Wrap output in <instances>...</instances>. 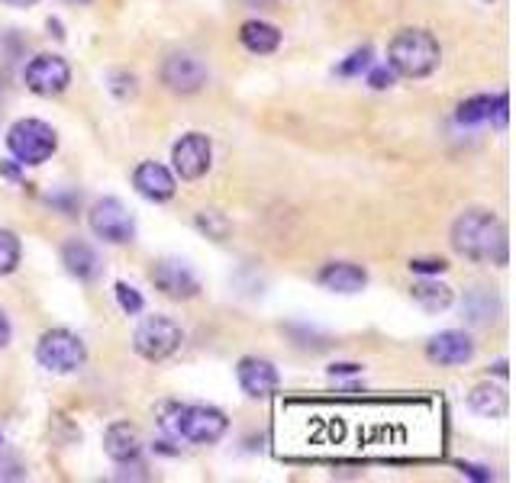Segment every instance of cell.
<instances>
[{
	"label": "cell",
	"mask_w": 516,
	"mask_h": 483,
	"mask_svg": "<svg viewBox=\"0 0 516 483\" xmlns=\"http://www.w3.org/2000/svg\"><path fill=\"white\" fill-rule=\"evenodd\" d=\"M20 477H26L23 467H20V461L0 455V480H20Z\"/></svg>",
	"instance_id": "cell-29"
},
{
	"label": "cell",
	"mask_w": 516,
	"mask_h": 483,
	"mask_svg": "<svg viewBox=\"0 0 516 483\" xmlns=\"http://www.w3.org/2000/svg\"><path fill=\"white\" fill-rule=\"evenodd\" d=\"M10 335H13L10 319H7V313H4V310H0V348H7V345H10Z\"/></svg>",
	"instance_id": "cell-31"
},
{
	"label": "cell",
	"mask_w": 516,
	"mask_h": 483,
	"mask_svg": "<svg viewBox=\"0 0 516 483\" xmlns=\"http://www.w3.org/2000/svg\"><path fill=\"white\" fill-rule=\"evenodd\" d=\"M387 58H391V68L404 78H426L439 68V39L426 29H404L391 39L387 46Z\"/></svg>",
	"instance_id": "cell-2"
},
{
	"label": "cell",
	"mask_w": 516,
	"mask_h": 483,
	"mask_svg": "<svg viewBox=\"0 0 516 483\" xmlns=\"http://www.w3.org/2000/svg\"><path fill=\"white\" fill-rule=\"evenodd\" d=\"M462 471H465L468 477H475V480H491V474H481L484 467H471V464H462Z\"/></svg>",
	"instance_id": "cell-33"
},
{
	"label": "cell",
	"mask_w": 516,
	"mask_h": 483,
	"mask_svg": "<svg viewBox=\"0 0 516 483\" xmlns=\"http://www.w3.org/2000/svg\"><path fill=\"white\" fill-rule=\"evenodd\" d=\"M426 358L439 368H462L475 358V342H471L468 332H439L426 342Z\"/></svg>",
	"instance_id": "cell-12"
},
{
	"label": "cell",
	"mask_w": 516,
	"mask_h": 483,
	"mask_svg": "<svg viewBox=\"0 0 516 483\" xmlns=\"http://www.w3.org/2000/svg\"><path fill=\"white\" fill-rule=\"evenodd\" d=\"M117 300H120V306H123V313H129V316L142 313V306H146V300L139 297V290H136V287H129L126 281H120V284H117Z\"/></svg>",
	"instance_id": "cell-25"
},
{
	"label": "cell",
	"mask_w": 516,
	"mask_h": 483,
	"mask_svg": "<svg viewBox=\"0 0 516 483\" xmlns=\"http://www.w3.org/2000/svg\"><path fill=\"white\" fill-rule=\"evenodd\" d=\"M0 4H7V7H17V10H23V7H36L39 0H0Z\"/></svg>",
	"instance_id": "cell-34"
},
{
	"label": "cell",
	"mask_w": 516,
	"mask_h": 483,
	"mask_svg": "<svg viewBox=\"0 0 516 483\" xmlns=\"http://www.w3.org/2000/svg\"><path fill=\"white\" fill-rule=\"evenodd\" d=\"M449 268V261H442V258H413L410 261V271H417V274H442Z\"/></svg>",
	"instance_id": "cell-28"
},
{
	"label": "cell",
	"mask_w": 516,
	"mask_h": 483,
	"mask_svg": "<svg viewBox=\"0 0 516 483\" xmlns=\"http://www.w3.org/2000/svg\"><path fill=\"white\" fill-rule=\"evenodd\" d=\"M410 297L417 300L426 313H442V310H449L452 306V287L446 284H439V281H417L410 287Z\"/></svg>",
	"instance_id": "cell-20"
},
{
	"label": "cell",
	"mask_w": 516,
	"mask_h": 483,
	"mask_svg": "<svg viewBox=\"0 0 516 483\" xmlns=\"http://www.w3.org/2000/svg\"><path fill=\"white\" fill-rule=\"evenodd\" d=\"M507 107H510V100H507V94H497V113H494V123L504 129L507 126Z\"/></svg>",
	"instance_id": "cell-30"
},
{
	"label": "cell",
	"mask_w": 516,
	"mask_h": 483,
	"mask_svg": "<svg viewBox=\"0 0 516 483\" xmlns=\"http://www.w3.org/2000/svg\"><path fill=\"white\" fill-rule=\"evenodd\" d=\"M494 113H497V97L478 94V97H471V100H465L462 107H458L455 120L462 123V126H478V123L494 120Z\"/></svg>",
	"instance_id": "cell-21"
},
{
	"label": "cell",
	"mask_w": 516,
	"mask_h": 483,
	"mask_svg": "<svg viewBox=\"0 0 516 483\" xmlns=\"http://www.w3.org/2000/svg\"><path fill=\"white\" fill-rule=\"evenodd\" d=\"M91 232L97 239H104L110 245H129L136 239V219L117 197H104L91 207Z\"/></svg>",
	"instance_id": "cell-7"
},
{
	"label": "cell",
	"mask_w": 516,
	"mask_h": 483,
	"mask_svg": "<svg viewBox=\"0 0 516 483\" xmlns=\"http://www.w3.org/2000/svg\"><path fill=\"white\" fill-rule=\"evenodd\" d=\"M197 226L204 229L210 239H217V242H223L229 236V229H233V226H229V219L223 213H217V210H204V213H200L197 216Z\"/></svg>",
	"instance_id": "cell-23"
},
{
	"label": "cell",
	"mask_w": 516,
	"mask_h": 483,
	"mask_svg": "<svg viewBox=\"0 0 516 483\" xmlns=\"http://www.w3.org/2000/svg\"><path fill=\"white\" fill-rule=\"evenodd\" d=\"M239 42L252 55H271V52H278V46H281V29L265 23V20H249V23L239 26Z\"/></svg>",
	"instance_id": "cell-18"
},
{
	"label": "cell",
	"mask_w": 516,
	"mask_h": 483,
	"mask_svg": "<svg viewBox=\"0 0 516 483\" xmlns=\"http://www.w3.org/2000/svg\"><path fill=\"white\" fill-rule=\"evenodd\" d=\"M62 265L71 277H78V281H94V277L100 274L97 252L81 239H71L62 245Z\"/></svg>",
	"instance_id": "cell-17"
},
{
	"label": "cell",
	"mask_w": 516,
	"mask_h": 483,
	"mask_svg": "<svg viewBox=\"0 0 516 483\" xmlns=\"http://www.w3.org/2000/svg\"><path fill=\"white\" fill-rule=\"evenodd\" d=\"M133 184H136V190L142 197L155 200V203L171 200V197H175V190H178L175 174H171L165 165H159V161H142V165L136 168V174H133Z\"/></svg>",
	"instance_id": "cell-14"
},
{
	"label": "cell",
	"mask_w": 516,
	"mask_h": 483,
	"mask_svg": "<svg viewBox=\"0 0 516 483\" xmlns=\"http://www.w3.org/2000/svg\"><path fill=\"white\" fill-rule=\"evenodd\" d=\"M452 248L468 261L478 265H507L510 245H507V226L491 210H465L452 223Z\"/></svg>",
	"instance_id": "cell-1"
},
{
	"label": "cell",
	"mask_w": 516,
	"mask_h": 483,
	"mask_svg": "<svg viewBox=\"0 0 516 483\" xmlns=\"http://www.w3.org/2000/svg\"><path fill=\"white\" fill-rule=\"evenodd\" d=\"M65 4H71V7H84V4H91V0H65Z\"/></svg>",
	"instance_id": "cell-35"
},
{
	"label": "cell",
	"mask_w": 516,
	"mask_h": 483,
	"mask_svg": "<svg viewBox=\"0 0 516 483\" xmlns=\"http://www.w3.org/2000/svg\"><path fill=\"white\" fill-rule=\"evenodd\" d=\"M113 84H110V91L117 94L120 100H126V97H136V78L129 75V71H117V75L110 78Z\"/></svg>",
	"instance_id": "cell-27"
},
{
	"label": "cell",
	"mask_w": 516,
	"mask_h": 483,
	"mask_svg": "<svg viewBox=\"0 0 516 483\" xmlns=\"http://www.w3.org/2000/svg\"><path fill=\"white\" fill-rule=\"evenodd\" d=\"M468 406L484 419H504L510 413V397H507L504 387L481 384V387H475L468 393Z\"/></svg>",
	"instance_id": "cell-19"
},
{
	"label": "cell",
	"mask_w": 516,
	"mask_h": 483,
	"mask_svg": "<svg viewBox=\"0 0 516 483\" xmlns=\"http://www.w3.org/2000/svg\"><path fill=\"white\" fill-rule=\"evenodd\" d=\"M210 158H213V149L204 133L181 136V142H175V149H171V165H175V174L181 181L204 178L210 168Z\"/></svg>",
	"instance_id": "cell-10"
},
{
	"label": "cell",
	"mask_w": 516,
	"mask_h": 483,
	"mask_svg": "<svg viewBox=\"0 0 516 483\" xmlns=\"http://www.w3.org/2000/svg\"><path fill=\"white\" fill-rule=\"evenodd\" d=\"M149 281L168 300H191V297L200 294V281L194 277V271L184 265V261H178V258L155 261L152 271H149Z\"/></svg>",
	"instance_id": "cell-9"
},
{
	"label": "cell",
	"mask_w": 516,
	"mask_h": 483,
	"mask_svg": "<svg viewBox=\"0 0 516 483\" xmlns=\"http://www.w3.org/2000/svg\"><path fill=\"white\" fill-rule=\"evenodd\" d=\"M184 342V332L175 319L168 316H149L133 335V348L139 358L146 361H165L171 358Z\"/></svg>",
	"instance_id": "cell-6"
},
{
	"label": "cell",
	"mask_w": 516,
	"mask_h": 483,
	"mask_svg": "<svg viewBox=\"0 0 516 483\" xmlns=\"http://www.w3.org/2000/svg\"><path fill=\"white\" fill-rule=\"evenodd\" d=\"M371 55H375V52H371V46L358 49V52H352V55H349L346 62H342L336 71H339L342 78H355V75H362V71H368V68H371Z\"/></svg>",
	"instance_id": "cell-24"
},
{
	"label": "cell",
	"mask_w": 516,
	"mask_h": 483,
	"mask_svg": "<svg viewBox=\"0 0 516 483\" xmlns=\"http://www.w3.org/2000/svg\"><path fill=\"white\" fill-rule=\"evenodd\" d=\"M162 84L175 94H197L207 84V68L194 55H168L162 65Z\"/></svg>",
	"instance_id": "cell-11"
},
{
	"label": "cell",
	"mask_w": 516,
	"mask_h": 483,
	"mask_svg": "<svg viewBox=\"0 0 516 483\" xmlns=\"http://www.w3.org/2000/svg\"><path fill=\"white\" fill-rule=\"evenodd\" d=\"M175 432L194 445H217L229 429V419L217 406H175Z\"/></svg>",
	"instance_id": "cell-5"
},
{
	"label": "cell",
	"mask_w": 516,
	"mask_h": 483,
	"mask_svg": "<svg viewBox=\"0 0 516 483\" xmlns=\"http://www.w3.org/2000/svg\"><path fill=\"white\" fill-rule=\"evenodd\" d=\"M7 149L20 165H46L59 149V136L42 120H17L7 133Z\"/></svg>",
	"instance_id": "cell-3"
},
{
	"label": "cell",
	"mask_w": 516,
	"mask_h": 483,
	"mask_svg": "<svg viewBox=\"0 0 516 483\" xmlns=\"http://www.w3.org/2000/svg\"><path fill=\"white\" fill-rule=\"evenodd\" d=\"M104 451L110 461L117 464H129L139 458L142 451V435L136 426H129V422H113V426L107 429L104 435Z\"/></svg>",
	"instance_id": "cell-16"
},
{
	"label": "cell",
	"mask_w": 516,
	"mask_h": 483,
	"mask_svg": "<svg viewBox=\"0 0 516 483\" xmlns=\"http://www.w3.org/2000/svg\"><path fill=\"white\" fill-rule=\"evenodd\" d=\"M394 81H397V71L391 65L368 68V84L375 87V91H387V87H394Z\"/></svg>",
	"instance_id": "cell-26"
},
{
	"label": "cell",
	"mask_w": 516,
	"mask_h": 483,
	"mask_svg": "<svg viewBox=\"0 0 516 483\" xmlns=\"http://www.w3.org/2000/svg\"><path fill=\"white\" fill-rule=\"evenodd\" d=\"M320 284L333 294H362L368 284V271L352 265V261H333L320 271Z\"/></svg>",
	"instance_id": "cell-15"
},
{
	"label": "cell",
	"mask_w": 516,
	"mask_h": 483,
	"mask_svg": "<svg viewBox=\"0 0 516 483\" xmlns=\"http://www.w3.org/2000/svg\"><path fill=\"white\" fill-rule=\"evenodd\" d=\"M329 374H362V364H333V368H329Z\"/></svg>",
	"instance_id": "cell-32"
},
{
	"label": "cell",
	"mask_w": 516,
	"mask_h": 483,
	"mask_svg": "<svg viewBox=\"0 0 516 483\" xmlns=\"http://www.w3.org/2000/svg\"><path fill=\"white\" fill-rule=\"evenodd\" d=\"M236 377H239V387L246 397H271L278 387H281V377H278V368L265 358H242L239 368H236Z\"/></svg>",
	"instance_id": "cell-13"
},
{
	"label": "cell",
	"mask_w": 516,
	"mask_h": 483,
	"mask_svg": "<svg viewBox=\"0 0 516 483\" xmlns=\"http://www.w3.org/2000/svg\"><path fill=\"white\" fill-rule=\"evenodd\" d=\"M20 239L10 229H0V274H13L20 268Z\"/></svg>",
	"instance_id": "cell-22"
},
{
	"label": "cell",
	"mask_w": 516,
	"mask_h": 483,
	"mask_svg": "<svg viewBox=\"0 0 516 483\" xmlns=\"http://www.w3.org/2000/svg\"><path fill=\"white\" fill-rule=\"evenodd\" d=\"M36 361L52 374H75L88 361V348L68 329H49L36 345Z\"/></svg>",
	"instance_id": "cell-4"
},
{
	"label": "cell",
	"mask_w": 516,
	"mask_h": 483,
	"mask_svg": "<svg viewBox=\"0 0 516 483\" xmlns=\"http://www.w3.org/2000/svg\"><path fill=\"white\" fill-rule=\"evenodd\" d=\"M0 442H4V438H0Z\"/></svg>",
	"instance_id": "cell-36"
},
{
	"label": "cell",
	"mask_w": 516,
	"mask_h": 483,
	"mask_svg": "<svg viewBox=\"0 0 516 483\" xmlns=\"http://www.w3.org/2000/svg\"><path fill=\"white\" fill-rule=\"evenodd\" d=\"M71 84V68L62 55H36L26 65V87L39 97H59Z\"/></svg>",
	"instance_id": "cell-8"
}]
</instances>
